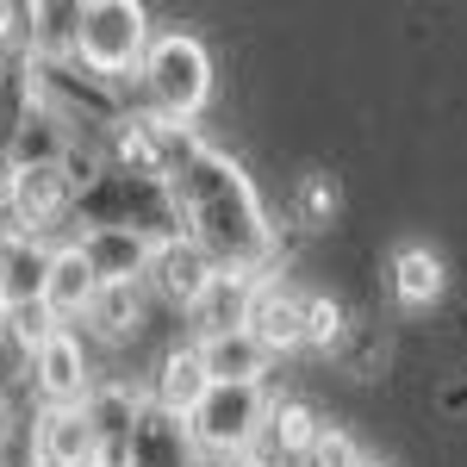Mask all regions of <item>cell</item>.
Wrapping results in <instances>:
<instances>
[{"instance_id":"cell-1","label":"cell","mask_w":467,"mask_h":467,"mask_svg":"<svg viewBox=\"0 0 467 467\" xmlns=\"http://www.w3.org/2000/svg\"><path fill=\"white\" fill-rule=\"evenodd\" d=\"M144 88L156 94V107L169 119H193V112L213 100V57L193 32H162L144 50Z\"/></svg>"},{"instance_id":"cell-2","label":"cell","mask_w":467,"mask_h":467,"mask_svg":"<svg viewBox=\"0 0 467 467\" xmlns=\"http://www.w3.org/2000/svg\"><path fill=\"white\" fill-rule=\"evenodd\" d=\"M150 50V19L138 0H94L75 19V57L94 75H125L138 69Z\"/></svg>"},{"instance_id":"cell-3","label":"cell","mask_w":467,"mask_h":467,"mask_svg":"<svg viewBox=\"0 0 467 467\" xmlns=\"http://www.w3.org/2000/svg\"><path fill=\"white\" fill-rule=\"evenodd\" d=\"M268 424V399L262 387H213V393L193 405L187 436L206 449V455H244Z\"/></svg>"},{"instance_id":"cell-4","label":"cell","mask_w":467,"mask_h":467,"mask_svg":"<svg viewBox=\"0 0 467 467\" xmlns=\"http://www.w3.org/2000/svg\"><path fill=\"white\" fill-rule=\"evenodd\" d=\"M75 200V181L63 162H44V169H13L6 181V213H13V231L19 237H37L44 224H57V218L69 213Z\"/></svg>"},{"instance_id":"cell-5","label":"cell","mask_w":467,"mask_h":467,"mask_svg":"<svg viewBox=\"0 0 467 467\" xmlns=\"http://www.w3.org/2000/svg\"><path fill=\"white\" fill-rule=\"evenodd\" d=\"M144 275H150V287L162 293L169 306H200V293L213 287V275H218V262L193 237H162V244H150V262H144Z\"/></svg>"},{"instance_id":"cell-6","label":"cell","mask_w":467,"mask_h":467,"mask_svg":"<svg viewBox=\"0 0 467 467\" xmlns=\"http://www.w3.org/2000/svg\"><path fill=\"white\" fill-rule=\"evenodd\" d=\"M32 387L44 405H88L94 393V374H88V356H81V337L69 324L57 337H44L32 349Z\"/></svg>"},{"instance_id":"cell-7","label":"cell","mask_w":467,"mask_h":467,"mask_svg":"<svg viewBox=\"0 0 467 467\" xmlns=\"http://www.w3.org/2000/svg\"><path fill=\"white\" fill-rule=\"evenodd\" d=\"M244 330H250L268 356L299 349V343H306V293H299V287H281V281H255V299H250Z\"/></svg>"},{"instance_id":"cell-8","label":"cell","mask_w":467,"mask_h":467,"mask_svg":"<svg viewBox=\"0 0 467 467\" xmlns=\"http://www.w3.org/2000/svg\"><path fill=\"white\" fill-rule=\"evenodd\" d=\"M100 436L81 405H44L37 418V467H100Z\"/></svg>"},{"instance_id":"cell-9","label":"cell","mask_w":467,"mask_h":467,"mask_svg":"<svg viewBox=\"0 0 467 467\" xmlns=\"http://www.w3.org/2000/svg\"><path fill=\"white\" fill-rule=\"evenodd\" d=\"M94 293H100V275L88 268V255L81 244H63V250H50V268H44V312L63 324V318H88V306H94Z\"/></svg>"},{"instance_id":"cell-10","label":"cell","mask_w":467,"mask_h":467,"mask_svg":"<svg viewBox=\"0 0 467 467\" xmlns=\"http://www.w3.org/2000/svg\"><path fill=\"white\" fill-rule=\"evenodd\" d=\"M193 349H200V368L213 387H262V374L275 361L250 330H218V337H200Z\"/></svg>"},{"instance_id":"cell-11","label":"cell","mask_w":467,"mask_h":467,"mask_svg":"<svg viewBox=\"0 0 467 467\" xmlns=\"http://www.w3.org/2000/svg\"><path fill=\"white\" fill-rule=\"evenodd\" d=\"M81 255H88V268L100 275V287H107V281H138L144 262H150V237L131 231V224H94V231L81 237Z\"/></svg>"},{"instance_id":"cell-12","label":"cell","mask_w":467,"mask_h":467,"mask_svg":"<svg viewBox=\"0 0 467 467\" xmlns=\"http://www.w3.org/2000/svg\"><path fill=\"white\" fill-rule=\"evenodd\" d=\"M213 393V380H206V368H200V349L187 343V349H169L162 368H156V405H162V418H193V405Z\"/></svg>"},{"instance_id":"cell-13","label":"cell","mask_w":467,"mask_h":467,"mask_svg":"<svg viewBox=\"0 0 467 467\" xmlns=\"http://www.w3.org/2000/svg\"><path fill=\"white\" fill-rule=\"evenodd\" d=\"M250 299H255V275H231V268H218L213 287L200 293V306H193V318H200L206 337H218V330H244Z\"/></svg>"},{"instance_id":"cell-14","label":"cell","mask_w":467,"mask_h":467,"mask_svg":"<svg viewBox=\"0 0 467 467\" xmlns=\"http://www.w3.org/2000/svg\"><path fill=\"white\" fill-rule=\"evenodd\" d=\"M393 299L405 312H431L436 299H442V262H436V250L405 244L393 255Z\"/></svg>"},{"instance_id":"cell-15","label":"cell","mask_w":467,"mask_h":467,"mask_svg":"<svg viewBox=\"0 0 467 467\" xmlns=\"http://www.w3.org/2000/svg\"><path fill=\"white\" fill-rule=\"evenodd\" d=\"M44 268H50V250L32 244V237H13V250L0 255V293H6V306H37L44 299Z\"/></svg>"},{"instance_id":"cell-16","label":"cell","mask_w":467,"mask_h":467,"mask_svg":"<svg viewBox=\"0 0 467 467\" xmlns=\"http://www.w3.org/2000/svg\"><path fill=\"white\" fill-rule=\"evenodd\" d=\"M138 318H144V293H138V281H107V287L94 293V306H88V324L100 330V337H131L138 330Z\"/></svg>"},{"instance_id":"cell-17","label":"cell","mask_w":467,"mask_h":467,"mask_svg":"<svg viewBox=\"0 0 467 467\" xmlns=\"http://www.w3.org/2000/svg\"><path fill=\"white\" fill-rule=\"evenodd\" d=\"M262 431L281 442V455H306V449L318 442L324 424H318V411H312L306 399H281V405H268V424H262Z\"/></svg>"},{"instance_id":"cell-18","label":"cell","mask_w":467,"mask_h":467,"mask_svg":"<svg viewBox=\"0 0 467 467\" xmlns=\"http://www.w3.org/2000/svg\"><path fill=\"white\" fill-rule=\"evenodd\" d=\"M0 467H37V418H19V399L0 405Z\"/></svg>"},{"instance_id":"cell-19","label":"cell","mask_w":467,"mask_h":467,"mask_svg":"<svg viewBox=\"0 0 467 467\" xmlns=\"http://www.w3.org/2000/svg\"><path fill=\"white\" fill-rule=\"evenodd\" d=\"M343 337V306L330 293H306V343L312 349H330Z\"/></svg>"},{"instance_id":"cell-20","label":"cell","mask_w":467,"mask_h":467,"mask_svg":"<svg viewBox=\"0 0 467 467\" xmlns=\"http://www.w3.org/2000/svg\"><path fill=\"white\" fill-rule=\"evenodd\" d=\"M306 462H312V467H361L368 455L356 449V436H349V431H330V424H324L318 442L306 449Z\"/></svg>"},{"instance_id":"cell-21","label":"cell","mask_w":467,"mask_h":467,"mask_svg":"<svg viewBox=\"0 0 467 467\" xmlns=\"http://www.w3.org/2000/svg\"><path fill=\"white\" fill-rule=\"evenodd\" d=\"M57 330H63V324L50 318L44 306H13V324H6V337H19V349H26V356H32L44 337H57Z\"/></svg>"},{"instance_id":"cell-22","label":"cell","mask_w":467,"mask_h":467,"mask_svg":"<svg viewBox=\"0 0 467 467\" xmlns=\"http://www.w3.org/2000/svg\"><path fill=\"white\" fill-rule=\"evenodd\" d=\"M13 237H19V231H13V213H6V187H0V255L13 250Z\"/></svg>"},{"instance_id":"cell-23","label":"cell","mask_w":467,"mask_h":467,"mask_svg":"<svg viewBox=\"0 0 467 467\" xmlns=\"http://www.w3.org/2000/svg\"><path fill=\"white\" fill-rule=\"evenodd\" d=\"M6 324H13V306H6V293H0V337H6Z\"/></svg>"},{"instance_id":"cell-24","label":"cell","mask_w":467,"mask_h":467,"mask_svg":"<svg viewBox=\"0 0 467 467\" xmlns=\"http://www.w3.org/2000/svg\"><path fill=\"white\" fill-rule=\"evenodd\" d=\"M6 19H13V6H0V37H6Z\"/></svg>"},{"instance_id":"cell-25","label":"cell","mask_w":467,"mask_h":467,"mask_svg":"<svg viewBox=\"0 0 467 467\" xmlns=\"http://www.w3.org/2000/svg\"><path fill=\"white\" fill-rule=\"evenodd\" d=\"M100 467H131V462H100Z\"/></svg>"},{"instance_id":"cell-26","label":"cell","mask_w":467,"mask_h":467,"mask_svg":"<svg viewBox=\"0 0 467 467\" xmlns=\"http://www.w3.org/2000/svg\"><path fill=\"white\" fill-rule=\"evenodd\" d=\"M361 467H380V462H361Z\"/></svg>"}]
</instances>
